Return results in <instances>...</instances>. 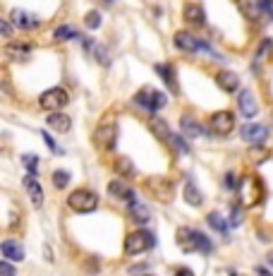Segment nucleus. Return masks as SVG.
<instances>
[{
    "mask_svg": "<svg viewBox=\"0 0 273 276\" xmlns=\"http://www.w3.org/2000/svg\"><path fill=\"white\" fill-rule=\"evenodd\" d=\"M67 206L77 214L94 212L96 206H98V197H96V192H91V190H77V192H72L70 197H67Z\"/></svg>",
    "mask_w": 273,
    "mask_h": 276,
    "instance_id": "nucleus-1",
    "label": "nucleus"
},
{
    "mask_svg": "<svg viewBox=\"0 0 273 276\" xmlns=\"http://www.w3.org/2000/svg\"><path fill=\"white\" fill-rule=\"evenodd\" d=\"M156 245V238L151 236L148 231H134L132 236H127L125 240V252L127 255H141L146 252L148 247Z\"/></svg>",
    "mask_w": 273,
    "mask_h": 276,
    "instance_id": "nucleus-2",
    "label": "nucleus"
},
{
    "mask_svg": "<svg viewBox=\"0 0 273 276\" xmlns=\"http://www.w3.org/2000/svg\"><path fill=\"white\" fill-rule=\"evenodd\" d=\"M134 103L141 106L146 113H154V110H161L165 106V96L158 89H141L139 94L134 96Z\"/></svg>",
    "mask_w": 273,
    "mask_h": 276,
    "instance_id": "nucleus-3",
    "label": "nucleus"
},
{
    "mask_svg": "<svg viewBox=\"0 0 273 276\" xmlns=\"http://www.w3.org/2000/svg\"><path fill=\"white\" fill-rule=\"evenodd\" d=\"M67 101H70V96H67V91H65L63 87L48 89V91H43V96L39 99L43 110H60L63 106H67Z\"/></svg>",
    "mask_w": 273,
    "mask_h": 276,
    "instance_id": "nucleus-4",
    "label": "nucleus"
},
{
    "mask_svg": "<svg viewBox=\"0 0 273 276\" xmlns=\"http://www.w3.org/2000/svg\"><path fill=\"white\" fill-rule=\"evenodd\" d=\"M211 130L216 134H230L235 127V116L230 113V110H218V113H213L209 120Z\"/></svg>",
    "mask_w": 273,
    "mask_h": 276,
    "instance_id": "nucleus-5",
    "label": "nucleus"
},
{
    "mask_svg": "<svg viewBox=\"0 0 273 276\" xmlns=\"http://www.w3.org/2000/svg\"><path fill=\"white\" fill-rule=\"evenodd\" d=\"M175 46H178L180 51H185V53H196L199 48H204V51L213 53V51H211V48L206 46L204 41H196L189 32H178V34H175Z\"/></svg>",
    "mask_w": 273,
    "mask_h": 276,
    "instance_id": "nucleus-6",
    "label": "nucleus"
},
{
    "mask_svg": "<svg viewBox=\"0 0 273 276\" xmlns=\"http://www.w3.org/2000/svg\"><path fill=\"white\" fill-rule=\"evenodd\" d=\"M115 140H117V125L115 123H106V125H101L94 134V142L98 144L101 149H110V147L115 144Z\"/></svg>",
    "mask_w": 273,
    "mask_h": 276,
    "instance_id": "nucleus-7",
    "label": "nucleus"
},
{
    "mask_svg": "<svg viewBox=\"0 0 273 276\" xmlns=\"http://www.w3.org/2000/svg\"><path fill=\"white\" fill-rule=\"evenodd\" d=\"M148 190L156 195L158 199H163V202H168V199L172 197V185L170 180H165V178H148Z\"/></svg>",
    "mask_w": 273,
    "mask_h": 276,
    "instance_id": "nucleus-8",
    "label": "nucleus"
},
{
    "mask_svg": "<svg viewBox=\"0 0 273 276\" xmlns=\"http://www.w3.org/2000/svg\"><path fill=\"white\" fill-rule=\"evenodd\" d=\"M242 140L244 142H252V144H261L268 137V130H266L264 125H254V123H250V125L242 127Z\"/></svg>",
    "mask_w": 273,
    "mask_h": 276,
    "instance_id": "nucleus-9",
    "label": "nucleus"
},
{
    "mask_svg": "<svg viewBox=\"0 0 273 276\" xmlns=\"http://www.w3.org/2000/svg\"><path fill=\"white\" fill-rule=\"evenodd\" d=\"M10 17H12V22H15L19 29H36V27L41 24L39 17L32 15V12H24V10H12Z\"/></svg>",
    "mask_w": 273,
    "mask_h": 276,
    "instance_id": "nucleus-10",
    "label": "nucleus"
},
{
    "mask_svg": "<svg viewBox=\"0 0 273 276\" xmlns=\"http://www.w3.org/2000/svg\"><path fill=\"white\" fill-rule=\"evenodd\" d=\"M185 22L192 24V27H202L204 24V10L196 0H189L185 5Z\"/></svg>",
    "mask_w": 273,
    "mask_h": 276,
    "instance_id": "nucleus-11",
    "label": "nucleus"
},
{
    "mask_svg": "<svg viewBox=\"0 0 273 276\" xmlns=\"http://www.w3.org/2000/svg\"><path fill=\"white\" fill-rule=\"evenodd\" d=\"M24 188H27V192H29V197H32V204L34 206L43 204V190H41V182L36 180L32 173L24 178Z\"/></svg>",
    "mask_w": 273,
    "mask_h": 276,
    "instance_id": "nucleus-12",
    "label": "nucleus"
},
{
    "mask_svg": "<svg viewBox=\"0 0 273 276\" xmlns=\"http://www.w3.org/2000/svg\"><path fill=\"white\" fill-rule=\"evenodd\" d=\"M216 84H218L223 91H235V89L240 87V79H237V75L230 70H220L218 75H216Z\"/></svg>",
    "mask_w": 273,
    "mask_h": 276,
    "instance_id": "nucleus-13",
    "label": "nucleus"
},
{
    "mask_svg": "<svg viewBox=\"0 0 273 276\" xmlns=\"http://www.w3.org/2000/svg\"><path fill=\"white\" fill-rule=\"evenodd\" d=\"M108 192L113 195V197L117 199H125V202H134V190L130 188V185H125V182L120 180H113L108 185Z\"/></svg>",
    "mask_w": 273,
    "mask_h": 276,
    "instance_id": "nucleus-14",
    "label": "nucleus"
},
{
    "mask_svg": "<svg viewBox=\"0 0 273 276\" xmlns=\"http://www.w3.org/2000/svg\"><path fill=\"white\" fill-rule=\"evenodd\" d=\"M156 72H158V77L168 84V89H170L172 94H178L180 87H178V79H175V67H170V65H156Z\"/></svg>",
    "mask_w": 273,
    "mask_h": 276,
    "instance_id": "nucleus-15",
    "label": "nucleus"
},
{
    "mask_svg": "<svg viewBox=\"0 0 273 276\" xmlns=\"http://www.w3.org/2000/svg\"><path fill=\"white\" fill-rule=\"evenodd\" d=\"M240 113L247 116V118H254V116H257V101H254V96L250 94V89L240 91Z\"/></svg>",
    "mask_w": 273,
    "mask_h": 276,
    "instance_id": "nucleus-16",
    "label": "nucleus"
},
{
    "mask_svg": "<svg viewBox=\"0 0 273 276\" xmlns=\"http://www.w3.org/2000/svg\"><path fill=\"white\" fill-rule=\"evenodd\" d=\"M3 255L8 257V260H24V247L19 243H15V240H5L3 243Z\"/></svg>",
    "mask_w": 273,
    "mask_h": 276,
    "instance_id": "nucleus-17",
    "label": "nucleus"
},
{
    "mask_svg": "<svg viewBox=\"0 0 273 276\" xmlns=\"http://www.w3.org/2000/svg\"><path fill=\"white\" fill-rule=\"evenodd\" d=\"M48 125L53 127V130H58V132H67L72 123L65 113H51V116H48Z\"/></svg>",
    "mask_w": 273,
    "mask_h": 276,
    "instance_id": "nucleus-18",
    "label": "nucleus"
},
{
    "mask_svg": "<svg viewBox=\"0 0 273 276\" xmlns=\"http://www.w3.org/2000/svg\"><path fill=\"white\" fill-rule=\"evenodd\" d=\"M5 53L10 58H15V60H24V58H29V53H32V46L29 43H10L5 48Z\"/></svg>",
    "mask_w": 273,
    "mask_h": 276,
    "instance_id": "nucleus-19",
    "label": "nucleus"
},
{
    "mask_svg": "<svg viewBox=\"0 0 273 276\" xmlns=\"http://www.w3.org/2000/svg\"><path fill=\"white\" fill-rule=\"evenodd\" d=\"M180 125H182V130H185V134H187V137H199V134H202V125H199V123H196L192 116H182Z\"/></svg>",
    "mask_w": 273,
    "mask_h": 276,
    "instance_id": "nucleus-20",
    "label": "nucleus"
},
{
    "mask_svg": "<svg viewBox=\"0 0 273 276\" xmlns=\"http://www.w3.org/2000/svg\"><path fill=\"white\" fill-rule=\"evenodd\" d=\"M192 233H194V231L187 228V226H182V228H178V243L182 245V250H185V252H189V250H194V240H192Z\"/></svg>",
    "mask_w": 273,
    "mask_h": 276,
    "instance_id": "nucleus-21",
    "label": "nucleus"
},
{
    "mask_svg": "<svg viewBox=\"0 0 273 276\" xmlns=\"http://www.w3.org/2000/svg\"><path fill=\"white\" fill-rule=\"evenodd\" d=\"M130 214H132V219L139 221V223H146V221L151 219V212H148V206L137 204V202H130Z\"/></svg>",
    "mask_w": 273,
    "mask_h": 276,
    "instance_id": "nucleus-22",
    "label": "nucleus"
},
{
    "mask_svg": "<svg viewBox=\"0 0 273 276\" xmlns=\"http://www.w3.org/2000/svg\"><path fill=\"white\" fill-rule=\"evenodd\" d=\"M192 240H194V250H199V252H204V255H209L211 250H213V245H211V240L204 233H199V231H194L192 233Z\"/></svg>",
    "mask_w": 273,
    "mask_h": 276,
    "instance_id": "nucleus-23",
    "label": "nucleus"
},
{
    "mask_svg": "<svg viewBox=\"0 0 273 276\" xmlns=\"http://www.w3.org/2000/svg\"><path fill=\"white\" fill-rule=\"evenodd\" d=\"M148 127H151V132L156 134L158 140H163V142H170V137H172V134H168V125H165L163 120L154 118V120H151V125H148Z\"/></svg>",
    "mask_w": 273,
    "mask_h": 276,
    "instance_id": "nucleus-24",
    "label": "nucleus"
},
{
    "mask_svg": "<svg viewBox=\"0 0 273 276\" xmlns=\"http://www.w3.org/2000/svg\"><path fill=\"white\" fill-rule=\"evenodd\" d=\"M185 199H187L192 206H199L202 204V192L196 190V185L192 180H187V185H185Z\"/></svg>",
    "mask_w": 273,
    "mask_h": 276,
    "instance_id": "nucleus-25",
    "label": "nucleus"
},
{
    "mask_svg": "<svg viewBox=\"0 0 273 276\" xmlns=\"http://www.w3.org/2000/svg\"><path fill=\"white\" fill-rule=\"evenodd\" d=\"M115 171L120 175H125V178H130V175H134V164L130 161L127 156H117L115 158Z\"/></svg>",
    "mask_w": 273,
    "mask_h": 276,
    "instance_id": "nucleus-26",
    "label": "nucleus"
},
{
    "mask_svg": "<svg viewBox=\"0 0 273 276\" xmlns=\"http://www.w3.org/2000/svg\"><path fill=\"white\" fill-rule=\"evenodd\" d=\"M55 41H67V39H79V32H75L72 27H58L53 32Z\"/></svg>",
    "mask_w": 273,
    "mask_h": 276,
    "instance_id": "nucleus-27",
    "label": "nucleus"
},
{
    "mask_svg": "<svg viewBox=\"0 0 273 276\" xmlns=\"http://www.w3.org/2000/svg\"><path fill=\"white\" fill-rule=\"evenodd\" d=\"M209 223H211V226H213L216 231H218V233H226V231H228V221L223 219V216H220L218 212L209 214Z\"/></svg>",
    "mask_w": 273,
    "mask_h": 276,
    "instance_id": "nucleus-28",
    "label": "nucleus"
},
{
    "mask_svg": "<svg viewBox=\"0 0 273 276\" xmlns=\"http://www.w3.org/2000/svg\"><path fill=\"white\" fill-rule=\"evenodd\" d=\"M53 185L58 190L67 188V185H70V173H67V171H55L53 173Z\"/></svg>",
    "mask_w": 273,
    "mask_h": 276,
    "instance_id": "nucleus-29",
    "label": "nucleus"
},
{
    "mask_svg": "<svg viewBox=\"0 0 273 276\" xmlns=\"http://www.w3.org/2000/svg\"><path fill=\"white\" fill-rule=\"evenodd\" d=\"M22 164H24V168H27V171H29L32 175L39 171V156H34V154H24Z\"/></svg>",
    "mask_w": 273,
    "mask_h": 276,
    "instance_id": "nucleus-30",
    "label": "nucleus"
},
{
    "mask_svg": "<svg viewBox=\"0 0 273 276\" xmlns=\"http://www.w3.org/2000/svg\"><path fill=\"white\" fill-rule=\"evenodd\" d=\"M84 22H86V27H89V29H96V27H101V15H98L96 10H91V12H86Z\"/></svg>",
    "mask_w": 273,
    "mask_h": 276,
    "instance_id": "nucleus-31",
    "label": "nucleus"
},
{
    "mask_svg": "<svg viewBox=\"0 0 273 276\" xmlns=\"http://www.w3.org/2000/svg\"><path fill=\"white\" fill-rule=\"evenodd\" d=\"M170 142L175 144V147H178L180 154H189V147L185 144V140H182V137H178V134H172V137H170Z\"/></svg>",
    "mask_w": 273,
    "mask_h": 276,
    "instance_id": "nucleus-32",
    "label": "nucleus"
},
{
    "mask_svg": "<svg viewBox=\"0 0 273 276\" xmlns=\"http://www.w3.org/2000/svg\"><path fill=\"white\" fill-rule=\"evenodd\" d=\"M271 51H273V41L271 39H264V41H261V46H259V58H264V55H268V53H271Z\"/></svg>",
    "mask_w": 273,
    "mask_h": 276,
    "instance_id": "nucleus-33",
    "label": "nucleus"
},
{
    "mask_svg": "<svg viewBox=\"0 0 273 276\" xmlns=\"http://www.w3.org/2000/svg\"><path fill=\"white\" fill-rule=\"evenodd\" d=\"M259 8L264 10L268 19H273V0H259Z\"/></svg>",
    "mask_w": 273,
    "mask_h": 276,
    "instance_id": "nucleus-34",
    "label": "nucleus"
},
{
    "mask_svg": "<svg viewBox=\"0 0 273 276\" xmlns=\"http://www.w3.org/2000/svg\"><path fill=\"white\" fill-rule=\"evenodd\" d=\"M266 156H268V151H266L261 144H257V147L252 149V158H254V161H261V158H266Z\"/></svg>",
    "mask_w": 273,
    "mask_h": 276,
    "instance_id": "nucleus-35",
    "label": "nucleus"
},
{
    "mask_svg": "<svg viewBox=\"0 0 273 276\" xmlns=\"http://www.w3.org/2000/svg\"><path fill=\"white\" fill-rule=\"evenodd\" d=\"M0 276H15V267L10 262H3L0 264Z\"/></svg>",
    "mask_w": 273,
    "mask_h": 276,
    "instance_id": "nucleus-36",
    "label": "nucleus"
},
{
    "mask_svg": "<svg viewBox=\"0 0 273 276\" xmlns=\"http://www.w3.org/2000/svg\"><path fill=\"white\" fill-rule=\"evenodd\" d=\"M226 185H228V190H237V180H235V175H233V173H228V175H226Z\"/></svg>",
    "mask_w": 273,
    "mask_h": 276,
    "instance_id": "nucleus-37",
    "label": "nucleus"
},
{
    "mask_svg": "<svg viewBox=\"0 0 273 276\" xmlns=\"http://www.w3.org/2000/svg\"><path fill=\"white\" fill-rule=\"evenodd\" d=\"M0 29H3V36H12V27H10L8 19H3V24H0Z\"/></svg>",
    "mask_w": 273,
    "mask_h": 276,
    "instance_id": "nucleus-38",
    "label": "nucleus"
},
{
    "mask_svg": "<svg viewBox=\"0 0 273 276\" xmlns=\"http://www.w3.org/2000/svg\"><path fill=\"white\" fill-rule=\"evenodd\" d=\"M237 223H240V209L235 206V209H233V221H230V226H237Z\"/></svg>",
    "mask_w": 273,
    "mask_h": 276,
    "instance_id": "nucleus-39",
    "label": "nucleus"
},
{
    "mask_svg": "<svg viewBox=\"0 0 273 276\" xmlns=\"http://www.w3.org/2000/svg\"><path fill=\"white\" fill-rule=\"evenodd\" d=\"M257 274H259V276H273L271 271H268V269H264V267H259V269H257Z\"/></svg>",
    "mask_w": 273,
    "mask_h": 276,
    "instance_id": "nucleus-40",
    "label": "nucleus"
},
{
    "mask_svg": "<svg viewBox=\"0 0 273 276\" xmlns=\"http://www.w3.org/2000/svg\"><path fill=\"white\" fill-rule=\"evenodd\" d=\"M175 276H194V274H192V271H187V269H180Z\"/></svg>",
    "mask_w": 273,
    "mask_h": 276,
    "instance_id": "nucleus-41",
    "label": "nucleus"
},
{
    "mask_svg": "<svg viewBox=\"0 0 273 276\" xmlns=\"http://www.w3.org/2000/svg\"><path fill=\"white\" fill-rule=\"evenodd\" d=\"M268 260H271V262H273V252H271V255H268Z\"/></svg>",
    "mask_w": 273,
    "mask_h": 276,
    "instance_id": "nucleus-42",
    "label": "nucleus"
},
{
    "mask_svg": "<svg viewBox=\"0 0 273 276\" xmlns=\"http://www.w3.org/2000/svg\"><path fill=\"white\" fill-rule=\"evenodd\" d=\"M108 3H113V0H108Z\"/></svg>",
    "mask_w": 273,
    "mask_h": 276,
    "instance_id": "nucleus-43",
    "label": "nucleus"
}]
</instances>
